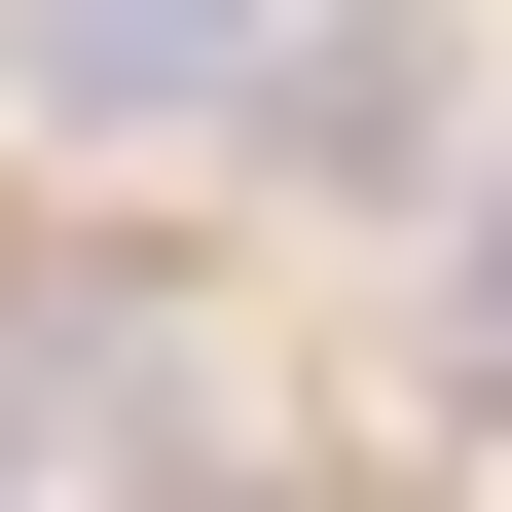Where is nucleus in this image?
<instances>
[{"instance_id":"nucleus-2","label":"nucleus","mask_w":512,"mask_h":512,"mask_svg":"<svg viewBox=\"0 0 512 512\" xmlns=\"http://www.w3.org/2000/svg\"><path fill=\"white\" fill-rule=\"evenodd\" d=\"M0 74H37V110H220L256 0H0Z\"/></svg>"},{"instance_id":"nucleus-1","label":"nucleus","mask_w":512,"mask_h":512,"mask_svg":"<svg viewBox=\"0 0 512 512\" xmlns=\"http://www.w3.org/2000/svg\"><path fill=\"white\" fill-rule=\"evenodd\" d=\"M256 147L330 183V220H403V183L476 147V74H439V37H256Z\"/></svg>"},{"instance_id":"nucleus-3","label":"nucleus","mask_w":512,"mask_h":512,"mask_svg":"<svg viewBox=\"0 0 512 512\" xmlns=\"http://www.w3.org/2000/svg\"><path fill=\"white\" fill-rule=\"evenodd\" d=\"M476 366H512V220H476Z\"/></svg>"}]
</instances>
